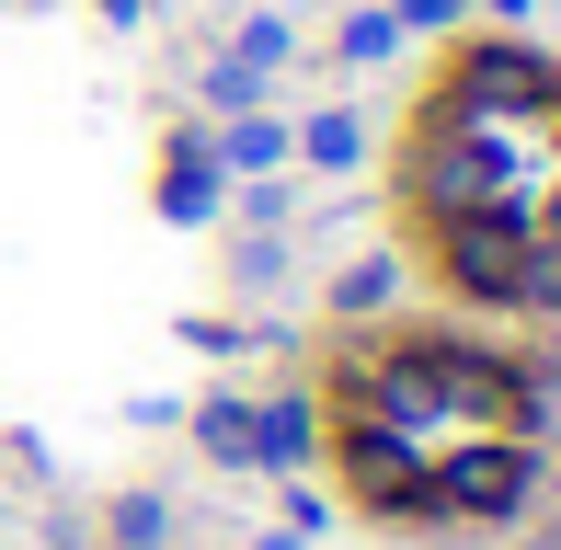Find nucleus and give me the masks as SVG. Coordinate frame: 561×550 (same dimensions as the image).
I'll return each mask as SVG.
<instances>
[{
    "instance_id": "1",
    "label": "nucleus",
    "mask_w": 561,
    "mask_h": 550,
    "mask_svg": "<svg viewBox=\"0 0 561 550\" xmlns=\"http://www.w3.org/2000/svg\"><path fill=\"white\" fill-rule=\"evenodd\" d=\"M539 505V447L527 436H447L424 447V516H481V528H504V516Z\"/></svg>"
},
{
    "instance_id": "21",
    "label": "nucleus",
    "mask_w": 561,
    "mask_h": 550,
    "mask_svg": "<svg viewBox=\"0 0 561 550\" xmlns=\"http://www.w3.org/2000/svg\"><path fill=\"white\" fill-rule=\"evenodd\" d=\"M0 528H12V482H0Z\"/></svg>"
},
{
    "instance_id": "16",
    "label": "nucleus",
    "mask_w": 561,
    "mask_h": 550,
    "mask_svg": "<svg viewBox=\"0 0 561 550\" xmlns=\"http://www.w3.org/2000/svg\"><path fill=\"white\" fill-rule=\"evenodd\" d=\"M401 35H413L401 12H355V23H344V58H355V69H378V58H401Z\"/></svg>"
},
{
    "instance_id": "5",
    "label": "nucleus",
    "mask_w": 561,
    "mask_h": 550,
    "mask_svg": "<svg viewBox=\"0 0 561 550\" xmlns=\"http://www.w3.org/2000/svg\"><path fill=\"white\" fill-rule=\"evenodd\" d=\"M344 493L367 516H424V436H401V424H367V413H344Z\"/></svg>"
},
{
    "instance_id": "3",
    "label": "nucleus",
    "mask_w": 561,
    "mask_h": 550,
    "mask_svg": "<svg viewBox=\"0 0 561 550\" xmlns=\"http://www.w3.org/2000/svg\"><path fill=\"white\" fill-rule=\"evenodd\" d=\"M401 184H413V207H436V218H458V207H504L493 127H481V115H436V127L401 149Z\"/></svg>"
},
{
    "instance_id": "12",
    "label": "nucleus",
    "mask_w": 561,
    "mask_h": 550,
    "mask_svg": "<svg viewBox=\"0 0 561 550\" xmlns=\"http://www.w3.org/2000/svg\"><path fill=\"white\" fill-rule=\"evenodd\" d=\"M390 298H401V253H355L344 287H333V310H344V321H378Z\"/></svg>"
},
{
    "instance_id": "22",
    "label": "nucleus",
    "mask_w": 561,
    "mask_h": 550,
    "mask_svg": "<svg viewBox=\"0 0 561 550\" xmlns=\"http://www.w3.org/2000/svg\"><path fill=\"white\" fill-rule=\"evenodd\" d=\"M550 127H561V92H550Z\"/></svg>"
},
{
    "instance_id": "10",
    "label": "nucleus",
    "mask_w": 561,
    "mask_h": 550,
    "mask_svg": "<svg viewBox=\"0 0 561 550\" xmlns=\"http://www.w3.org/2000/svg\"><path fill=\"white\" fill-rule=\"evenodd\" d=\"M287 149H298V161H310V172H355V161H367V115L321 104V115H310V127H298Z\"/></svg>"
},
{
    "instance_id": "2",
    "label": "nucleus",
    "mask_w": 561,
    "mask_h": 550,
    "mask_svg": "<svg viewBox=\"0 0 561 550\" xmlns=\"http://www.w3.org/2000/svg\"><path fill=\"white\" fill-rule=\"evenodd\" d=\"M550 92H561V69L539 58V46H516V35H481V46H458V69H447V104H436V115L527 127V115H550Z\"/></svg>"
},
{
    "instance_id": "18",
    "label": "nucleus",
    "mask_w": 561,
    "mask_h": 550,
    "mask_svg": "<svg viewBox=\"0 0 561 550\" xmlns=\"http://www.w3.org/2000/svg\"><path fill=\"white\" fill-rule=\"evenodd\" d=\"M241 218H252V230H298V184H287V172H252Z\"/></svg>"
},
{
    "instance_id": "8",
    "label": "nucleus",
    "mask_w": 561,
    "mask_h": 550,
    "mask_svg": "<svg viewBox=\"0 0 561 550\" xmlns=\"http://www.w3.org/2000/svg\"><path fill=\"white\" fill-rule=\"evenodd\" d=\"M207 149H218V172H287V115H218L207 127Z\"/></svg>"
},
{
    "instance_id": "13",
    "label": "nucleus",
    "mask_w": 561,
    "mask_h": 550,
    "mask_svg": "<svg viewBox=\"0 0 561 550\" xmlns=\"http://www.w3.org/2000/svg\"><path fill=\"white\" fill-rule=\"evenodd\" d=\"M195 447H207L218 470H252V402H229V390L195 402Z\"/></svg>"
},
{
    "instance_id": "14",
    "label": "nucleus",
    "mask_w": 561,
    "mask_h": 550,
    "mask_svg": "<svg viewBox=\"0 0 561 550\" xmlns=\"http://www.w3.org/2000/svg\"><path fill=\"white\" fill-rule=\"evenodd\" d=\"M195 104H207V127H218V115H264V69H252V58H207Z\"/></svg>"
},
{
    "instance_id": "6",
    "label": "nucleus",
    "mask_w": 561,
    "mask_h": 550,
    "mask_svg": "<svg viewBox=\"0 0 561 550\" xmlns=\"http://www.w3.org/2000/svg\"><path fill=\"white\" fill-rule=\"evenodd\" d=\"M229 207V172H218V149H207V127H184L161 149V218L172 230H195V218H218Z\"/></svg>"
},
{
    "instance_id": "4",
    "label": "nucleus",
    "mask_w": 561,
    "mask_h": 550,
    "mask_svg": "<svg viewBox=\"0 0 561 550\" xmlns=\"http://www.w3.org/2000/svg\"><path fill=\"white\" fill-rule=\"evenodd\" d=\"M539 253V218L527 207H458V218H436V264H447V287L458 298H516V264Z\"/></svg>"
},
{
    "instance_id": "19",
    "label": "nucleus",
    "mask_w": 561,
    "mask_h": 550,
    "mask_svg": "<svg viewBox=\"0 0 561 550\" xmlns=\"http://www.w3.org/2000/svg\"><path fill=\"white\" fill-rule=\"evenodd\" d=\"M104 23H149V0H104Z\"/></svg>"
},
{
    "instance_id": "20",
    "label": "nucleus",
    "mask_w": 561,
    "mask_h": 550,
    "mask_svg": "<svg viewBox=\"0 0 561 550\" xmlns=\"http://www.w3.org/2000/svg\"><path fill=\"white\" fill-rule=\"evenodd\" d=\"M539 241H561V195H550V207H539Z\"/></svg>"
},
{
    "instance_id": "11",
    "label": "nucleus",
    "mask_w": 561,
    "mask_h": 550,
    "mask_svg": "<svg viewBox=\"0 0 561 550\" xmlns=\"http://www.w3.org/2000/svg\"><path fill=\"white\" fill-rule=\"evenodd\" d=\"M104 550H172V493H115L104 505Z\"/></svg>"
},
{
    "instance_id": "15",
    "label": "nucleus",
    "mask_w": 561,
    "mask_h": 550,
    "mask_svg": "<svg viewBox=\"0 0 561 550\" xmlns=\"http://www.w3.org/2000/svg\"><path fill=\"white\" fill-rule=\"evenodd\" d=\"M229 58H252V69H264V81H275V69L298 58V23H287V12H252V23H241V46H229Z\"/></svg>"
},
{
    "instance_id": "7",
    "label": "nucleus",
    "mask_w": 561,
    "mask_h": 550,
    "mask_svg": "<svg viewBox=\"0 0 561 550\" xmlns=\"http://www.w3.org/2000/svg\"><path fill=\"white\" fill-rule=\"evenodd\" d=\"M321 447V413H310V390H275V402H252V470H275L287 482L298 459Z\"/></svg>"
},
{
    "instance_id": "9",
    "label": "nucleus",
    "mask_w": 561,
    "mask_h": 550,
    "mask_svg": "<svg viewBox=\"0 0 561 550\" xmlns=\"http://www.w3.org/2000/svg\"><path fill=\"white\" fill-rule=\"evenodd\" d=\"M287 275H298V241L287 230H241V241H229V287H241V298H275Z\"/></svg>"
},
{
    "instance_id": "17",
    "label": "nucleus",
    "mask_w": 561,
    "mask_h": 550,
    "mask_svg": "<svg viewBox=\"0 0 561 550\" xmlns=\"http://www.w3.org/2000/svg\"><path fill=\"white\" fill-rule=\"evenodd\" d=\"M504 310H561V241H539V253L516 264V298Z\"/></svg>"
}]
</instances>
